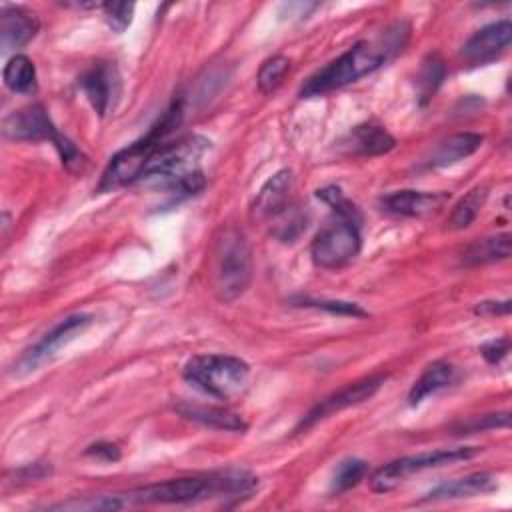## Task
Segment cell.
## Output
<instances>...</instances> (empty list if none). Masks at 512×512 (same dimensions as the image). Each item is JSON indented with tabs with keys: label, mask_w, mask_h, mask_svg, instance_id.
<instances>
[{
	"label": "cell",
	"mask_w": 512,
	"mask_h": 512,
	"mask_svg": "<svg viewBox=\"0 0 512 512\" xmlns=\"http://www.w3.org/2000/svg\"><path fill=\"white\" fill-rule=\"evenodd\" d=\"M408 36V26L402 22L392 24L378 40H360L336 60L312 74L300 88L302 98L324 96L344 88L374 70H378L394 52L402 50Z\"/></svg>",
	"instance_id": "obj_1"
},
{
	"label": "cell",
	"mask_w": 512,
	"mask_h": 512,
	"mask_svg": "<svg viewBox=\"0 0 512 512\" xmlns=\"http://www.w3.org/2000/svg\"><path fill=\"white\" fill-rule=\"evenodd\" d=\"M258 480L246 470H226L206 478H174L146 484L120 494L124 506L132 504H188L210 496L248 494Z\"/></svg>",
	"instance_id": "obj_2"
},
{
	"label": "cell",
	"mask_w": 512,
	"mask_h": 512,
	"mask_svg": "<svg viewBox=\"0 0 512 512\" xmlns=\"http://www.w3.org/2000/svg\"><path fill=\"white\" fill-rule=\"evenodd\" d=\"M212 290L222 302H232L246 292L252 280V250L236 226H220L210 246Z\"/></svg>",
	"instance_id": "obj_3"
},
{
	"label": "cell",
	"mask_w": 512,
	"mask_h": 512,
	"mask_svg": "<svg viewBox=\"0 0 512 512\" xmlns=\"http://www.w3.org/2000/svg\"><path fill=\"white\" fill-rule=\"evenodd\" d=\"M182 114H184V104H182V100H176L164 112V116L148 130L146 136H142L140 140L132 142L130 146L118 150L110 158L106 170L102 172L98 192H110L114 188L142 180L144 170L150 162V156L168 138V134L180 124Z\"/></svg>",
	"instance_id": "obj_4"
},
{
	"label": "cell",
	"mask_w": 512,
	"mask_h": 512,
	"mask_svg": "<svg viewBox=\"0 0 512 512\" xmlns=\"http://www.w3.org/2000/svg\"><path fill=\"white\" fill-rule=\"evenodd\" d=\"M250 366L230 354H196L182 370V378L196 390L218 398L232 400L246 388Z\"/></svg>",
	"instance_id": "obj_5"
},
{
	"label": "cell",
	"mask_w": 512,
	"mask_h": 512,
	"mask_svg": "<svg viewBox=\"0 0 512 512\" xmlns=\"http://www.w3.org/2000/svg\"><path fill=\"white\" fill-rule=\"evenodd\" d=\"M2 132L8 140H18V142L50 140L56 146V150L62 158V164L70 172H82L88 164V158L66 136H62L56 130L48 112L40 104H30V106H24V108L12 112L4 120Z\"/></svg>",
	"instance_id": "obj_6"
},
{
	"label": "cell",
	"mask_w": 512,
	"mask_h": 512,
	"mask_svg": "<svg viewBox=\"0 0 512 512\" xmlns=\"http://www.w3.org/2000/svg\"><path fill=\"white\" fill-rule=\"evenodd\" d=\"M480 452L476 446H458V448H438V450H428V452H418L410 456L396 458L384 466H380L370 478V490L376 494H386L400 486L408 476L418 474L422 470L438 468L444 464H454L460 460H470Z\"/></svg>",
	"instance_id": "obj_7"
},
{
	"label": "cell",
	"mask_w": 512,
	"mask_h": 512,
	"mask_svg": "<svg viewBox=\"0 0 512 512\" xmlns=\"http://www.w3.org/2000/svg\"><path fill=\"white\" fill-rule=\"evenodd\" d=\"M362 236L358 218L334 214V220L318 230L310 244V258L318 268L336 270L354 260L360 252Z\"/></svg>",
	"instance_id": "obj_8"
},
{
	"label": "cell",
	"mask_w": 512,
	"mask_h": 512,
	"mask_svg": "<svg viewBox=\"0 0 512 512\" xmlns=\"http://www.w3.org/2000/svg\"><path fill=\"white\" fill-rule=\"evenodd\" d=\"M92 322H94V316L86 314V312H76V314H70V316L62 318L34 346L24 350V354L14 362V370L12 372L16 376H24V374H30V372L38 370L42 364L52 360L54 354L64 344H68L74 336L82 334Z\"/></svg>",
	"instance_id": "obj_9"
},
{
	"label": "cell",
	"mask_w": 512,
	"mask_h": 512,
	"mask_svg": "<svg viewBox=\"0 0 512 512\" xmlns=\"http://www.w3.org/2000/svg\"><path fill=\"white\" fill-rule=\"evenodd\" d=\"M386 382V374H372V376H366L362 380H356L344 388H340L338 392L326 396L324 400H320L314 408H310V412L298 422L296 426V434L298 432H304L308 428H312L314 424H318L320 420L340 412V410H346L350 406H356V404H362L366 400H370L378 390L380 386Z\"/></svg>",
	"instance_id": "obj_10"
},
{
	"label": "cell",
	"mask_w": 512,
	"mask_h": 512,
	"mask_svg": "<svg viewBox=\"0 0 512 512\" xmlns=\"http://www.w3.org/2000/svg\"><path fill=\"white\" fill-rule=\"evenodd\" d=\"M512 24L510 20H498L476 30L462 46V56L472 64H486L496 60L510 48Z\"/></svg>",
	"instance_id": "obj_11"
},
{
	"label": "cell",
	"mask_w": 512,
	"mask_h": 512,
	"mask_svg": "<svg viewBox=\"0 0 512 512\" xmlns=\"http://www.w3.org/2000/svg\"><path fill=\"white\" fill-rule=\"evenodd\" d=\"M80 86L92 104V108L98 112V116H104L110 108H114V102L120 94V80L118 72L110 62H94L80 78Z\"/></svg>",
	"instance_id": "obj_12"
},
{
	"label": "cell",
	"mask_w": 512,
	"mask_h": 512,
	"mask_svg": "<svg viewBox=\"0 0 512 512\" xmlns=\"http://www.w3.org/2000/svg\"><path fill=\"white\" fill-rule=\"evenodd\" d=\"M292 190H294V174L292 170H280L276 172L258 192L254 204H252V218L272 222L278 218L284 210H288L292 204Z\"/></svg>",
	"instance_id": "obj_13"
},
{
	"label": "cell",
	"mask_w": 512,
	"mask_h": 512,
	"mask_svg": "<svg viewBox=\"0 0 512 512\" xmlns=\"http://www.w3.org/2000/svg\"><path fill=\"white\" fill-rule=\"evenodd\" d=\"M448 196L444 192H422V190H396L380 198V208L386 214L402 218H422L438 212Z\"/></svg>",
	"instance_id": "obj_14"
},
{
	"label": "cell",
	"mask_w": 512,
	"mask_h": 512,
	"mask_svg": "<svg viewBox=\"0 0 512 512\" xmlns=\"http://www.w3.org/2000/svg\"><path fill=\"white\" fill-rule=\"evenodd\" d=\"M40 22L34 12L22 6H4L0 12V44L2 50H16L26 46L38 32Z\"/></svg>",
	"instance_id": "obj_15"
},
{
	"label": "cell",
	"mask_w": 512,
	"mask_h": 512,
	"mask_svg": "<svg viewBox=\"0 0 512 512\" xmlns=\"http://www.w3.org/2000/svg\"><path fill=\"white\" fill-rule=\"evenodd\" d=\"M346 154L352 156H380L396 146L394 136L380 124L364 122L354 126L340 142Z\"/></svg>",
	"instance_id": "obj_16"
},
{
	"label": "cell",
	"mask_w": 512,
	"mask_h": 512,
	"mask_svg": "<svg viewBox=\"0 0 512 512\" xmlns=\"http://www.w3.org/2000/svg\"><path fill=\"white\" fill-rule=\"evenodd\" d=\"M496 488H498V482H496V478L492 474L474 472V474H466V476H460V478H454V480L438 484L422 500L440 502V500L472 498V496H480V494H490Z\"/></svg>",
	"instance_id": "obj_17"
},
{
	"label": "cell",
	"mask_w": 512,
	"mask_h": 512,
	"mask_svg": "<svg viewBox=\"0 0 512 512\" xmlns=\"http://www.w3.org/2000/svg\"><path fill=\"white\" fill-rule=\"evenodd\" d=\"M484 142V136L478 132H458L444 138L430 154L428 166L430 168H446L458 164L460 160L472 156Z\"/></svg>",
	"instance_id": "obj_18"
},
{
	"label": "cell",
	"mask_w": 512,
	"mask_h": 512,
	"mask_svg": "<svg viewBox=\"0 0 512 512\" xmlns=\"http://www.w3.org/2000/svg\"><path fill=\"white\" fill-rule=\"evenodd\" d=\"M176 412L192 422H198L202 426L214 428V430H226V432H244L246 430V422L220 406H204V404H190V402H182L176 406Z\"/></svg>",
	"instance_id": "obj_19"
},
{
	"label": "cell",
	"mask_w": 512,
	"mask_h": 512,
	"mask_svg": "<svg viewBox=\"0 0 512 512\" xmlns=\"http://www.w3.org/2000/svg\"><path fill=\"white\" fill-rule=\"evenodd\" d=\"M456 380V366L446 360H436L424 368L420 378L408 392V404L418 406L436 392L448 388Z\"/></svg>",
	"instance_id": "obj_20"
},
{
	"label": "cell",
	"mask_w": 512,
	"mask_h": 512,
	"mask_svg": "<svg viewBox=\"0 0 512 512\" xmlns=\"http://www.w3.org/2000/svg\"><path fill=\"white\" fill-rule=\"evenodd\" d=\"M508 256H510V234H496V236H488L472 242L466 248L462 262L466 266H478V264H492L498 260H506Z\"/></svg>",
	"instance_id": "obj_21"
},
{
	"label": "cell",
	"mask_w": 512,
	"mask_h": 512,
	"mask_svg": "<svg viewBox=\"0 0 512 512\" xmlns=\"http://www.w3.org/2000/svg\"><path fill=\"white\" fill-rule=\"evenodd\" d=\"M4 84L8 90L18 94H30L36 90V68L34 62L24 54H14L4 66Z\"/></svg>",
	"instance_id": "obj_22"
},
{
	"label": "cell",
	"mask_w": 512,
	"mask_h": 512,
	"mask_svg": "<svg viewBox=\"0 0 512 512\" xmlns=\"http://www.w3.org/2000/svg\"><path fill=\"white\" fill-rule=\"evenodd\" d=\"M444 76H446L444 60L438 54H432V52L426 54L422 64H420L418 76H416L420 104H426V102H430L434 98V94L440 88Z\"/></svg>",
	"instance_id": "obj_23"
},
{
	"label": "cell",
	"mask_w": 512,
	"mask_h": 512,
	"mask_svg": "<svg viewBox=\"0 0 512 512\" xmlns=\"http://www.w3.org/2000/svg\"><path fill=\"white\" fill-rule=\"evenodd\" d=\"M486 198H488V188L486 186H476L470 192H466V196H462L454 204V208L450 212V218H448V226L452 230H462V228L470 226L476 220V216L480 214Z\"/></svg>",
	"instance_id": "obj_24"
},
{
	"label": "cell",
	"mask_w": 512,
	"mask_h": 512,
	"mask_svg": "<svg viewBox=\"0 0 512 512\" xmlns=\"http://www.w3.org/2000/svg\"><path fill=\"white\" fill-rule=\"evenodd\" d=\"M368 474V464L360 458L342 460L330 480V494H342L354 486H358Z\"/></svg>",
	"instance_id": "obj_25"
},
{
	"label": "cell",
	"mask_w": 512,
	"mask_h": 512,
	"mask_svg": "<svg viewBox=\"0 0 512 512\" xmlns=\"http://www.w3.org/2000/svg\"><path fill=\"white\" fill-rule=\"evenodd\" d=\"M120 508H124L120 494L70 498V500L50 506V510H72V512H102V510H120Z\"/></svg>",
	"instance_id": "obj_26"
},
{
	"label": "cell",
	"mask_w": 512,
	"mask_h": 512,
	"mask_svg": "<svg viewBox=\"0 0 512 512\" xmlns=\"http://www.w3.org/2000/svg\"><path fill=\"white\" fill-rule=\"evenodd\" d=\"M288 70H290V60L282 54H276V56L264 60L258 70V76H256L258 90L262 94H272L282 84Z\"/></svg>",
	"instance_id": "obj_27"
},
{
	"label": "cell",
	"mask_w": 512,
	"mask_h": 512,
	"mask_svg": "<svg viewBox=\"0 0 512 512\" xmlns=\"http://www.w3.org/2000/svg\"><path fill=\"white\" fill-rule=\"evenodd\" d=\"M292 306H306V308H318L326 310L330 314H340V316H366V310L360 308L354 302H344V300H316V298H296L292 300Z\"/></svg>",
	"instance_id": "obj_28"
},
{
	"label": "cell",
	"mask_w": 512,
	"mask_h": 512,
	"mask_svg": "<svg viewBox=\"0 0 512 512\" xmlns=\"http://www.w3.org/2000/svg\"><path fill=\"white\" fill-rule=\"evenodd\" d=\"M510 424V414L508 412H496V414H484V416H474L466 422H460L456 426L458 434H472V432H484L492 428H508Z\"/></svg>",
	"instance_id": "obj_29"
},
{
	"label": "cell",
	"mask_w": 512,
	"mask_h": 512,
	"mask_svg": "<svg viewBox=\"0 0 512 512\" xmlns=\"http://www.w3.org/2000/svg\"><path fill=\"white\" fill-rule=\"evenodd\" d=\"M104 10V18L108 22V26L114 32H124L130 22H132V14H134V4L128 2H106L102 4Z\"/></svg>",
	"instance_id": "obj_30"
},
{
	"label": "cell",
	"mask_w": 512,
	"mask_h": 512,
	"mask_svg": "<svg viewBox=\"0 0 512 512\" xmlns=\"http://www.w3.org/2000/svg\"><path fill=\"white\" fill-rule=\"evenodd\" d=\"M510 350V340L504 336V338H496V340H490V342H484L480 346V354L486 358V362L490 364H498Z\"/></svg>",
	"instance_id": "obj_31"
},
{
	"label": "cell",
	"mask_w": 512,
	"mask_h": 512,
	"mask_svg": "<svg viewBox=\"0 0 512 512\" xmlns=\"http://www.w3.org/2000/svg\"><path fill=\"white\" fill-rule=\"evenodd\" d=\"M474 314L480 316H506L510 314V300H484L474 306Z\"/></svg>",
	"instance_id": "obj_32"
},
{
	"label": "cell",
	"mask_w": 512,
	"mask_h": 512,
	"mask_svg": "<svg viewBox=\"0 0 512 512\" xmlns=\"http://www.w3.org/2000/svg\"><path fill=\"white\" fill-rule=\"evenodd\" d=\"M86 454L88 456H94L98 460H104V462H116L120 460V450L116 444H110V442H96L92 446L86 448Z\"/></svg>",
	"instance_id": "obj_33"
}]
</instances>
